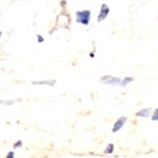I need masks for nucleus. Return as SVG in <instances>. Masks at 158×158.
<instances>
[{"mask_svg":"<svg viewBox=\"0 0 158 158\" xmlns=\"http://www.w3.org/2000/svg\"><path fill=\"white\" fill-rule=\"evenodd\" d=\"M108 13H109V8L108 7V6L105 5V4H103L102 6H101V13H100L98 18H97V21H98L99 22L103 21L104 18H106L107 15H108Z\"/></svg>","mask_w":158,"mask_h":158,"instance_id":"2","label":"nucleus"},{"mask_svg":"<svg viewBox=\"0 0 158 158\" xmlns=\"http://www.w3.org/2000/svg\"><path fill=\"white\" fill-rule=\"evenodd\" d=\"M126 121H127L126 117H121V118H118V120L115 122V125H114L113 131H113V132H116V131H119V130L123 127V126Z\"/></svg>","mask_w":158,"mask_h":158,"instance_id":"4","label":"nucleus"},{"mask_svg":"<svg viewBox=\"0 0 158 158\" xmlns=\"http://www.w3.org/2000/svg\"><path fill=\"white\" fill-rule=\"evenodd\" d=\"M133 79L132 78H129V77H127V78H125L123 79V81L122 83H120V85H122V86H124V85H126L127 84H128L129 82H131V81H132Z\"/></svg>","mask_w":158,"mask_h":158,"instance_id":"7","label":"nucleus"},{"mask_svg":"<svg viewBox=\"0 0 158 158\" xmlns=\"http://www.w3.org/2000/svg\"><path fill=\"white\" fill-rule=\"evenodd\" d=\"M101 81L103 83L108 85H115L117 83L120 84V79L119 78H115V77H110V76H105L104 77L101 78Z\"/></svg>","mask_w":158,"mask_h":158,"instance_id":"3","label":"nucleus"},{"mask_svg":"<svg viewBox=\"0 0 158 158\" xmlns=\"http://www.w3.org/2000/svg\"><path fill=\"white\" fill-rule=\"evenodd\" d=\"M55 83V81H52V80H49V81H33L32 84H38V85H53V84Z\"/></svg>","mask_w":158,"mask_h":158,"instance_id":"6","label":"nucleus"},{"mask_svg":"<svg viewBox=\"0 0 158 158\" xmlns=\"http://www.w3.org/2000/svg\"><path fill=\"white\" fill-rule=\"evenodd\" d=\"M152 119L155 121H157L158 120V108L157 109L155 110L154 113H153V116H152Z\"/></svg>","mask_w":158,"mask_h":158,"instance_id":"8","label":"nucleus"},{"mask_svg":"<svg viewBox=\"0 0 158 158\" xmlns=\"http://www.w3.org/2000/svg\"><path fill=\"white\" fill-rule=\"evenodd\" d=\"M150 108H146V109L141 110L139 112L136 114V115L140 117H148L149 115H150Z\"/></svg>","mask_w":158,"mask_h":158,"instance_id":"5","label":"nucleus"},{"mask_svg":"<svg viewBox=\"0 0 158 158\" xmlns=\"http://www.w3.org/2000/svg\"><path fill=\"white\" fill-rule=\"evenodd\" d=\"M90 11L89 10H81L77 11L76 13L77 15V22L82 25H88L90 19Z\"/></svg>","mask_w":158,"mask_h":158,"instance_id":"1","label":"nucleus"}]
</instances>
